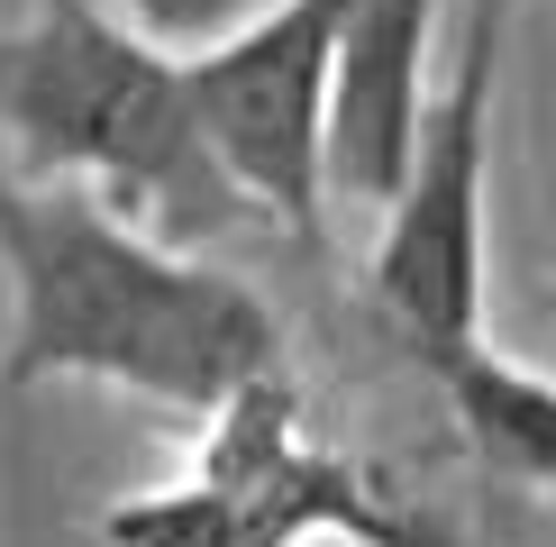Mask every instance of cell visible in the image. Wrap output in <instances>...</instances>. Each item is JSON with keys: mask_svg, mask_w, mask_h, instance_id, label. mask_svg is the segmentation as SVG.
<instances>
[{"mask_svg": "<svg viewBox=\"0 0 556 547\" xmlns=\"http://www.w3.org/2000/svg\"><path fill=\"white\" fill-rule=\"evenodd\" d=\"M420 374L447 402V429L466 447V474L502 493H556V383L511 365L493 338H466V347L429 356Z\"/></svg>", "mask_w": 556, "mask_h": 547, "instance_id": "52a82bcc", "label": "cell"}, {"mask_svg": "<svg viewBox=\"0 0 556 547\" xmlns=\"http://www.w3.org/2000/svg\"><path fill=\"white\" fill-rule=\"evenodd\" d=\"M0 265H10L0 393L83 374L211 420L256 374H283V319L256 283L192 246H165L83 182L0 174Z\"/></svg>", "mask_w": 556, "mask_h": 547, "instance_id": "6da1fadb", "label": "cell"}, {"mask_svg": "<svg viewBox=\"0 0 556 547\" xmlns=\"http://www.w3.org/2000/svg\"><path fill=\"white\" fill-rule=\"evenodd\" d=\"M356 0H274L256 28L182 64L228 182L301 256H329V74Z\"/></svg>", "mask_w": 556, "mask_h": 547, "instance_id": "5b68a950", "label": "cell"}, {"mask_svg": "<svg viewBox=\"0 0 556 547\" xmlns=\"http://www.w3.org/2000/svg\"><path fill=\"white\" fill-rule=\"evenodd\" d=\"M447 0H356L329 74V192L392 201L429 110V46Z\"/></svg>", "mask_w": 556, "mask_h": 547, "instance_id": "8992f818", "label": "cell"}, {"mask_svg": "<svg viewBox=\"0 0 556 547\" xmlns=\"http://www.w3.org/2000/svg\"><path fill=\"white\" fill-rule=\"evenodd\" d=\"M101 547H383V466L346 456L311 429L292 374H256L201 420L192 474L155 493H128L91 520Z\"/></svg>", "mask_w": 556, "mask_h": 547, "instance_id": "3957f363", "label": "cell"}, {"mask_svg": "<svg viewBox=\"0 0 556 547\" xmlns=\"http://www.w3.org/2000/svg\"><path fill=\"white\" fill-rule=\"evenodd\" d=\"M511 0H475L447 91L420 110L402 192H392L383 246L365 265V302L410 365L483 338V174H493V82Z\"/></svg>", "mask_w": 556, "mask_h": 547, "instance_id": "277c9868", "label": "cell"}, {"mask_svg": "<svg viewBox=\"0 0 556 547\" xmlns=\"http://www.w3.org/2000/svg\"><path fill=\"white\" fill-rule=\"evenodd\" d=\"M0 137L37 182H83L192 256L256 228V201L228 182L192 110L182 55L91 0H37L18 28H0Z\"/></svg>", "mask_w": 556, "mask_h": 547, "instance_id": "7a4b0ae2", "label": "cell"}, {"mask_svg": "<svg viewBox=\"0 0 556 547\" xmlns=\"http://www.w3.org/2000/svg\"><path fill=\"white\" fill-rule=\"evenodd\" d=\"M547 501H556V493H547Z\"/></svg>", "mask_w": 556, "mask_h": 547, "instance_id": "30bf717a", "label": "cell"}, {"mask_svg": "<svg viewBox=\"0 0 556 547\" xmlns=\"http://www.w3.org/2000/svg\"><path fill=\"white\" fill-rule=\"evenodd\" d=\"M547 310H556V274H547Z\"/></svg>", "mask_w": 556, "mask_h": 547, "instance_id": "9c48e42d", "label": "cell"}, {"mask_svg": "<svg viewBox=\"0 0 556 547\" xmlns=\"http://www.w3.org/2000/svg\"><path fill=\"white\" fill-rule=\"evenodd\" d=\"M128 10V28L147 37V46H165V55H211L219 37H238V28H256V18L274 10V0H119Z\"/></svg>", "mask_w": 556, "mask_h": 547, "instance_id": "ba28073f", "label": "cell"}]
</instances>
